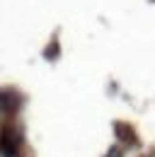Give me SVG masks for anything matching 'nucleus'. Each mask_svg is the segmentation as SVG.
I'll use <instances>...</instances> for the list:
<instances>
[{"label":"nucleus","mask_w":155,"mask_h":157,"mask_svg":"<svg viewBox=\"0 0 155 157\" xmlns=\"http://www.w3.org/2000/svg\"><path fill=\"white\" fill-rule=\"evenodd\" d=\"M107 157H121V152H119V150L114 147V150H109V155H107Z\"/></svg>","instance_id":"f257e3e1"}]
</instances>
